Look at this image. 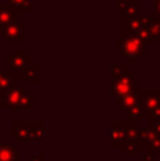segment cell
Returning a JSON list of instances; mask_svg holds the SVG:
<instances>
[{
  "instance_id": "cell-21",
  "label": "cell",
  "mask_w": 160,
  "mask_h": 161,
  "mask_svg": "<svg viewBox=\"0 0 160 161\" xmlns=\"http://www.w3.org/2000/svg\"><path fill=\"white\" fill-rule=\"evenodd\" d=\"M14 82H19V80H14L6 71H0V95L7 91L9 88H11Z\"/></svg>"
},
{
  "instance_id": "cell-14",
  "label": "cell",
  "mask_w": 160,
  "mask_h": 161,
  "mask_svg": "<svg viewBox=\"0 0 160 161\" xmlns=\"http://www.w3.org/2000/svg\"><path fill=\"white\" fill-rule=\"evenodd\" d=\"M44 140V123L33 122L30 123L28 142H43Z\"/></svg>"
},
{
  "instance_id": "cell-20",
  "label": "cell",
  "mask_w": 160,
  "mask_h": 161,
  "mask_svg": "<svg viewBox=\"0 0 160 161\" xmlns=\"http://www.w3.org/2000/svg\"><path fill=\"white\" fill-rule=\"evenodd\" d=\"M129 71V67L128 64H122V65H116V64H109V72H111V76H109V80H113L119 76H122L123 74H126Z\"/></svg>"
},
{
  "instance_id": "cell-13",
  "label": "cell",
  "mask_w": 160,
  "mask_h": 161,
  "mask_svg": "<svg viewBox=\"0 0 160 161\" xmlns=\"http://www.w3.org/2000/svg\"><path fill=\"white\" fill-rule=\"evenodd\" d=\"M0 161H19V154L14 146L9 143H0Z\"/></svg>"
},
{
  "instance_id": "cell-24",
  "label": "cell",
  "mask_w": 160,
  "mask_h": 161,
  "mask_svg": "<svg viewBox=\"0 0 160 161\" xmlns=\"http://www.w3.org/2000/svg\"><path fill=\"white\" fill-rule=\"evenodd\" d=\"M31 161H44V156H43V154H37V156H33Z\"/></svg>"
},
{
  "instance_id": "cell-2",
  "label": "cell",
  "mask_w": 160,
  "mask_h": 161,
  "mask_svg": "<svg viewBox=\"0 0 160 161\" xmlns=\"http://www.w3.org/2000/svg\"><path fill=\"white\" fill-rule=\"evenodd\" d=\"M31 62L30 51H7L6 53V72L14 80H21L24 71Z\"/></svg>"
},
{
  "instance_id": "cell-9",
  "label": "cell",
  "mask_w": 160,
  "mask_h": 161,
  "mask_svg": "<svg viewBox=\"0 0 160 161\" xmlns=\"http://www.w3.org/2000/svg\"><path fill=\"white\" fill-rule=\"evenodd\" d=\"M150 24V20L147 14H140V16L135 17L130 20H122V31L123 33H139L143 28H147Z\"/></svg>"
},
{
  "instance_id": "cell-8",
  "label": "cell",
  "mask_w": 160,
  "mask_h": 161,
  "mask_svg": "<svg viewBox=\"0 0 160 161\" xmlns=\"http://www.w3.org/2000/svg\"><path fill=\"white\" fill-rule=\"evenodd\" d=\"M160 108V89H143L142 96V109L146 116Z\"/></svg>"
},
{
  "instance_id": "cell-6",
  "label": "cell",
  "mask_w": 160,
  "mask_h": 161,
  "mask_svg": "<svg viewBox=\"0 0 160 161\" xmlns=\"http://www.w3.org/2000/svg\"><path fill=\"white\" fill-rule=\"evenodd\" d=\"M108 140L111 147H122L126 142V125L125 123H109L108 126Z\"/></svg>"
},
{
  "instance_id": "cell-11",
  "label": "cell",
  "mask_w": 160,
  "mask_h": 161,
  "mask_svg": "<svg viewBox=\"0 0 160 161\" xmlns=\"http://www.w3.org/2000/svg\"><path fill=\"white\" fill-rule=\"evenodd\" d=\"M38 102V97L36 95H33L31 89H26L24 93L21 95L20 97V102H19V106H17V114L20 113V110H27V109H31L33 108L34 103Z\"/></svg>"
},
{
  "instance_id": "cell-4",
  "label": "cell",
  "mask_w": 160,
  "mask_h": 161,
  "mask_svg": "<svg viewBox=\"0 0 160 161\" xmlns=\"http://www.w3.org/2000/svg\"><path fill=\"white\" fill-rule=\"evenodd\" d=\"M0 38L4 40L7 45H24L26 44V21L17 19L16 21L0 30Z\"/></svg>"
},
{
  "instance_id": "cell-17",
  "label": "cell",
  "mask_w": 160,
  "mask_h": 161,
  "mask_svg": "<svg viewBox=\"0 0 160 161\" xmlns=\"http://www.w3.org/2000/svg\"><path fill=\"white\" fill-rule=\"evenodd\" d=\"M21 82L23 83H37L38 82V65L31 64L30 67L24 71V74H23Z\"/></svg>"
},
{
  "instance_id": "cell-7",
  "label": "cell",
  "mask_w": 160,
  "mask_h": 161,
  "mask_svg": "<svg viewBox=\"0 0 160 161\" xmlns=\"http://www.w3.org/2000/svg\"><path fill=\"white\" fill-rule=\"evenodd\" d=\"M142 96H143V88L140 86V88L135 89L132 93L126 95V96H123V97L116 99L115 109H118V110H121L122 113H123V112L129 110V109L135 108V106L142 105Z\"/></svg>"
},
{
  "instance_id": "cell-5",
  "label": "cell",
  "mask_w": 160,
  "mask_h": 161,
  "mask_svg": "<svg viewBox=\"0 0 160 161\" xmlns=\"http://www.w3.org/2000/svg\"><path fill=\"white\" fill-rule=\"evenodd\" d=\"M26 83L21 80L14 82L11 88H9L6 92L0 95V109H10L11 113L17 116V106H19L20 97L26 91Z\"/></svg>"
},
{
  "instance_id": "cell-16",
  "label": "cell",
  "mask_w": 160,
  "mask_h": 161,
  "mask_svg": "<svg viewBox=\"0 0 160 161\" xmlns=\"http://www.w3.org/2000/svg\"><path fill=\"white\" fill-rule=\"evenodd\" d=\"M10 7H13L17 13H30L33 10L31 0H6Z\"/></svg>"
},
{
  "instance_id": "cell-18",
  "label": "cell",
  "mask_w": 160,
  "mask_h": 161,
  "mask_svg": "<svg viewBox=\"0 0 160 161\" xmlns=\"http://www.w3.org/2000/svg\"><path fill=\"white\" fill-rule=\"evenodd\" d=\"M143 148V146L138 142V140H126L123 146L121 147L123 154H139Z\"/></svg>"
},
{
  "instance_id": "cell-19",
  "label": "cell",
  "mask_w": 160,
  "mask_h": 161,
  "mask_svg": "<svg viewBox=\"0 0 160 161\" xmlns=\"http://www.w3.org/2000/svg\"><path fill=\"white\" fill-rule=\"evenodd\" d=\"M122 114H123V116H126L128 117V122H130V123H140L142 116H145L143 109H142V105L135 106V108H132V109H129V110L123 112Z\"/></svg>"
},
{
  "instance_id": "cell-15",
  "label": "cell",
  "mask_w": 160,
  "mask_h": 161,
  "mask_svg": "<svg viewBox=\"0 0 160 161\" xmlns=\"http://www.w3.org/2000/svg\"><path fill=\"white\" fill-rule=\"evenodd\" d=\"M142 14V0H130L129 7L125 13H122V20H130Z\"/></svg>"
},
{
  "instance_id": "cell-3",
  "label": "cell",
  "mask_w": 160,
  "mask_h": 161,
  "mask_svg": "<svg viewBox=\"0 0 160 161\" xmlns=\"http://www.w3.org/2000/svg\"><path fill=\"white\" fill-rule=\"evenodd\" d=\"M109 91H108V95L111 97H115V99H119V97H123L126 95L132 93L135 89L140 88L142 83L136 82L135 79V71L129 69L126 74H123L119 78L109 80Z\"/></svg>"
},
{
  "instance_id": "cell-10",
  "label": "cell",
  "mask_w": 160,
  "mask_h": 161,
  "mask_svg": "<svg viewBox=\"0 0 160 161\" xmlns=\"http://www.w3.org/2000/svg\"><path fill=\"white\" fill-rule=\"evenodd\" d=\"M19 14L20 13H17L10 6H0V30L6 25H9L10 23L16 21L17 19H20Z\"/></svg>"
},
{
  "instance_id": "cell-12",
  "label": "cell",
  "mask_w": 160,
  "mask_h": 161,
  "mask_svg": "<svg viewBox=\"0 0 160 161\" xmlns=\"http://www.w3.org/2000/svg\"><path fill=\"white\" fill-rule=\"evenodd\" d=\"M28 131H30V123H13V140L14 142H21L27 140L28 142Z\"/></svg>"
},
{
  "instance_id": "cell-22",
  "label": "cell",
  "mask_w": 160,
  "mask_h": 161,
  "mask_svg": "<svg viewBox=\"0 0 160 161\" xmlns=\"http://www.w3.org/2000/svg\"><path fill=\"white\" fill-rule=\"evenodd\" d=\"M130 4V0H116V4H115V11L119 14L125 13L126 8L129 7Z\"/></svg>"
},
{
  "instance_id": "cell-23",
  "label": "cell",
  "mask_w": 160,
  "mask_h": 161,
  "mask_svg": "<svg viewBox=\"0 0 160 161\" xmlns=\"http://www.w3.org/2000/svg\"><path fill=\"white\" fill-rule=\"evenodd\" d=\"M153 8H155L153 11L160 17V0H155V6H153Z\"/></svg>"
},
{
  "instance_id": "cell-1",
  "label": "cell",
  "mask_w": 160,
  "mask_h": 161,
  "mask_svg": "<svg viewBox=\"0 0 160 161\" xmlns=\"http://www.w3.org/2000/svg\"><path fill=\"white\" fill-rule=\"evenodd\" d=\"M115 50L126 59L128 65L135 64L136 58H147L149 53L146 50V42L133 33H123L115 40Z\"/></svg>"
}]
</instances>
